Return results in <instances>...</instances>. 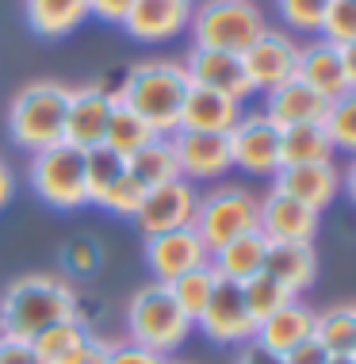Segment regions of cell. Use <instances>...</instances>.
Listing matches in <instances>:
<instances>
[{
    "label": "cell",
    "instance_id": "obj_8",
    "mask_svg": "<svg viewBox=\"0 0 356 364\" xmlns=\"http://www.w3.org/2000/svg\"><path fill=\"white\" fill-rule=\"evenodd\" d=\"M230 161L237 169L253 173V176H276L280 173V127L269 115H242L230 134Z\"/></svg>",
    "mask_w": 356,
    "mask_h": 364
},
{
    "label": "cell",
    "instance_id": "obj_34",
    "mask_svg": "<svg viewBox=\"0 0 356 364\" xmlns=\"http://www.w3.org/2000/svg\"><path fill=\"white\" fill-rule=\"evenodd\" d=\"M242 295H245V307H249L253 322L269 318L272 311H280L284 303H291V299H295L288 288H280V284H276L272 277H264V272H257V277L242 280Z\"/></svg>",
    "mask_w": 356,
    "mask_h": 364
},
{
    "label": "cell",
    "instance_id": "obj_25",
    "mask_svg": "<svg viewBox=\"0 0 356 364\" xmlns=\"http://www.w3.org/2000/svg\"><path fill=\"white\" fill-rule=\"evenodd\" d=\"M264 242L261 238V230H249V234H242V238H234V242H226L222 250H215L211 253V269H215V277H222V280H249L261 272V261H264Z\"/></svg>",
    "mask_w": 356,
    "mask_h": 364
},
{
    "label": "cell",
    "instance_id": "obj_27",
    "mask_svg": "<svg viewBox=\"0 0 356 364\" xmlns=\"http://www.w3.org/2000/svg\"><path fill=\"white\" fill-rule=\"evenodd\" d=\"M333 142L322 123H295L280 131V165H314L333 161Z\"/></svg>",
    "mask_w": 356,
    "mask_h": 364
},
{
    "label": "cell",
    "instance_id": "obj_24",
    "mask_svg": "<svg viewBox=\"0 0 356 364\" xmlns=\"http://www.w3.org/2000/svg\"><path fill=\"white\" fill-rule=\"evenodd\" d=\"M88 338H92L88 326L73 314V318H62V322H54V326L38 330L31 338V349H35L38 364H73L77 357H81Z\"/></svg>",
    "mask_w": 356,
    "mask_h": 364
},
{
    "label": "cell",
    "instance_id": "obj_14",
    "mask_svg": "<svg viewBox=\"0 0 356 364\" xmlns=\"http://www.w3.org/2000/svg\"><path fill=\"white\" fill-rule=\"evenodd\" d=\"M211 261L207 245L200 242V234L192 226H180V230H165L146 238V269L153 272L157 284H169L188 269H200V264Z\"/></svg>",
    "mask_w": 356,
    "mask_h": 364
},
{
    "label": "cell",
    "instance_id": "obj_23",
    "mask_svg": "<svg viewBox=\"0 0 356 364\" xmlns=\"http://www.w3.org/2000/svg\"><path fill=\"white\" fill-rule=\"evenodd\" d=\"M242 119V104L222 92L192 85L180 107V127L184 131H211V134H230V127Z\"/></svg>",
    "mask_w": 356,
    "mask_h": 364
},
{
    "label": "cell",
    "instance_id": "obj_40",
    "mask_svg": "<svg viewBox=\"0 0 356 364\" xmlns=\"http://www.w3.org/2000/svg\"><path fill=\"white\" fill-rule=\"evenodd\" d=\"M325 360H330V353H325L314 338H306L295 349L284 353V364H325Z\"/></svg>",
    "mask_w": 356,
    "mask_h": 364
},
{
    "label": "cell",
    "instance_id": "obj_33",
    "mask_svg": "<svg viewBox=\"0 0 356 364\" xmlns=\"http://www.w3.org/2000/svg\"><path fill=\"white\" fill-rule=\"evenodd\" d=\"M322 127H325V134H330L333 150L356 154V88H345L341 96H333V100L325 104Z\"/></svg>",
    "mask_w": 356,
    "mask_h": 364
},
{
    "label": "cell",
    "instance_id": "obj_18",
    "mask_svg": "<svg viewBox=\"0 0 356 364\" xmlns=\"http://www.w3.org/2000/svg\"><path fill=\"white\" fill-rule=\"evenodd\" d=\"M261 272L272 277L280 288H288L295 299L318 280V253L314 242H269L264 245V261Z\"/></svg>",
    "mask_w": 356,
    "mask_h": 364
},
{
    "label": "cell",
    "instance_id": "obj_45",
    "mask_svg": "<svg viewBox=\"0 0 356 364\" xmlns=\"http://www.w3.org/2000/svg\"><path fill=\"white\" fill-rule=\"evenodd\" d=\"M12 196H16V176H12V165L0 157V211L12 203Z\"/></svg>",
    "mask_w": 356,
    "mask_h": 364
},
{
    "label": "cell",
    "instance_id": "obj_15",
    "mask_svg": "<svg viewBox=\"0 0 356 364\" xmlns=\"http://www.w3.org/2000/svg\"><path fill=\"white\" fill-rule=\"evenodd\" d=\"M115 107V92H107L100 85L88 88H69V112H65V142L77 150H92L104 146L107 119Z\"/></svg>",
    "mask_w": 356,
    "mask_h": 364
},
{
    "label": "cell",
    "instance_id": "obj_20",
    "mask_svg": "<svg viewBox=\"0 0 356 364\" xmlns=\"http://www.w3.org/2000/svg\"><path fill=\"white\" fill-rule=\"evenodd\" d=\"M311 333H314V311L306 307V303L291 299V303H284L280 311H272L269 318L257 322L253 341H257L261 349L276 353V357H284V353L295 349L299 341H306Z\"/></svg>",
    "mask_w": 356,
    "mask_h": 364
},
{
    "label": "cell",
    "instance_id": "obj_43",
    "mask_svg": "<svg viewBox=\"0 0 356 364\" xmlns=\"http://www.w3.org/2000/svg\"><path fill=\"white\" fill-rule=\"evenodd\" d=\"M234 364H284V357H276V353L261 349L257 341H245V349L237 353V360H234Z\"/></svg>",
    "mask_w": 356,
    "mask_h": 364
},
{
    "label": "cell",
    "instance_id": "obj_30",
    "mask_svg": "<svg viewBox=\"0 0 356 364\" xmlns=\"http://www.w3.org/2000/svg\"><path fill=\"white\" fill-rule=\"evenodd\" d=\"M153 139H157L153 127L146 123L142 115H134L126 104H119V100H115L112 119H107V134H104V146H107V150L131 157L134 150H142V146H146V142H153Z\"/></svg>",
    "mask_w": 356,
    "mask_h": 364
},
{
    "label": "cell",
    "instance_id": "obj_44",
    "mask_svg": "<svg viewBox=\"0 0 356 364\" xmlns=\"http://www.w3.org/2000/svg\"><path fill=\"white\" fill-rule=\"evenodd\" d=\"M107 341H100V338H88L85 341V349H81V357H77L73 364H107Z\"/></svg>",
    "mask_w": 356,
    "mask_h": 364
},
{
    "label": "cell",
    "instance_id": "obj_28",
    "mask_svg": "<svg viewBox=\"0 0 356 364\" xmlns=\"http://www.w3.org/2000/svg\"><path fill=\"white\" fill-rule=\"evenodd\" d=\"M126 173L134 176L142 188H157V184L180 181V165H176V154L165 134H157L153 142H146L142 150H134L126 157Z\"/></svg>",
    "mask_w": 356,
    "mask_h": 364
},
{
    "label": "cell",
    "instance_id": "obj_47",
    "mask_svg": "<svg viewBox=\"0 0 356 364\" xmlns=\"http://www.w3.org/2000/svg\"><path fill=\"white\" fill-rule=\"evenodd\" d=\"M341 188L349 192V200H352V208H356V157L349 161V169L341 173Z\"/></svg>",
    "mask_w": 356,
    "mask_h": 364
},
{
    "label": "cell",
    "instance_id": "obj_12",
    "mask_svg": "<svg viewBox=\"0 0 356 364\" xmlns=\"http://www.w3.org/2000/svg\"><path fill=\"white\" fill-rule=\"evenodd\" d=\"M322 215L299 203L295 196L272 188L264 200H257V230L264 242H314Z\"/></svg>",
    "mask_w": 356,
    "mask_h": 364
},
{
    "label": "cell",
    "instance_id": "obj_13",
    "mask_svg": "<svg viewBox=\"0 0 356 364\" xmlns=\"http://www.w3.org/2000/svg\"><path fill=\"white\" fill-rule=\"evenodd\" d=\"M295 62H299V43H295L288 31H272V27H264V35L242 54V65H245V73H249L253 92L257 88L269 92V88L291 81Z\"/></svg>",
    "mask_w": 356,
    "mask_h": 364
},
{
    "label": "cell",
    "instance_id": "obj_3",
    "mask_svg": "<svg viewBox=\"0 0 356 364\" xmlns=\"http://www.w3.org/2000/svg\"><path fill=\"white\" fill-rule=\"evenodd\" d=\"M65 112H69V88L58 81H35L19 88L8 104V134L19 150H50L65 142Z\"/></svg>",
    "mask_w": 356,
    "mask_h": 364
},
{
    "label": "cell",
    "instance_id": "obj_36",
    "mask_svg": "<svg viewBox=\"0 0 356 364\" xmlns=\"http://www.w3.org/2000/svg\"><path fill=\"white\" fill-rule=\"evenodd\" d=\"M284 23L295 27V31H322V19L330 0H276Z\"/></svg>",
    "mask_w": 356,
    "mask_h": 364
},
{
    "label": "cell",
    "instance_id": "obj_7",
    "mask_svg": "<svg viewBox=\"0 0 356 364\" xmlns=\"http://www.w3.org/2000/svg\"><path fill=\"white\" fill-rule=\"evenodd\" d=\"M31 188L43 203H50L58 211L85 208V150L69 142H58L50 150H38L31 157Z\"/></svg>",
    "mask_w": 356,
    "mask_h": 364
},
{
    "label": "cell",
    "instance_id": "obj_31",
    "mask_svg": "<svg viewBox=\"0 0 356 364\" xmlns=\"http://www.w3.org/2000/svg\"><path fill=\"white\" fill-rule=\"evenodd\" d=\"M123 173H126V157L123 154L107 150V146H92V150H85V196H88V203L100 208L104 196L112 192V184Z\"/></svg>",
    "mask_w": 356,
    "mask_h": 364
},
{
    "label": "cell",
    "instance_id": "obj_48",
    "mask_svg": "<svg viewBox=\"0 0 356 364\" xmlns=\"http://www.w3.org/2000/svg\"><path fill=\"white\" fill-rule=\"evenodd\" d=\"M325 364H356V357H330Z\"/></svg>",
    "mask_w": 356,
    "mask_h": 364
},
{
    "label": "cell",
    "instance_id": "obj_21",
    "mask_svg": "<svg viewBox=\"0 0 356 364\" xmlns=\"http://www.w3.org/2000/svg\"><path fill=\"white\" fill-rule=\"evenodd\" d=\"M295 77L311 85L318 96L333 100L345 92V70H341V46L330 38H314V43L299 46V62H295Z\"/></svg>",
    "mask_w": 356,
    "mask_h": 364
},
{
    "label": "cell",
    "instance_id": "obj_32",
    "mask_svg": "<svg viewBox=\"0 0 356 364\" xmlns=\"http://www.w3.org/2000/svg\"><path fill=\"white\" fill-rule=\"evenodd\" d=\"M215 284H219V277H215V269H211V261L200 264V269H188L180 272L176 280H169L165 288L173 291V299L180 303V311L188 314V318H200L203 307H207V299H211V291H215Z\"/></svg>",
    "mask_w": 356,
    "mask_h": 364
},
{
    "label": "cell",
    "instance_id": "obj_4",
    "mask_svg": "<svg viewBox=\"0 0 356 364\" xmlns=\"http://www.w3.org/2000/svg\"><path fill=\"white\" fill-rule=\"evenodd\" d=\"M195 322L180 311V303L173 299V291L165 284H146V288L134 291L131 307H126V330H131V341L150 353H173L188 341Z\"/></svg>",
    "mask_w": 356,
    "mask_h": 364
},
{
    "label": "cell",
    "instance_id": "obj_9",
    "mask_svg": "<svg viewBox=\"0 0 356 364\" xmlns=\"http://www.w3.org/2000/svg\"><path fill=\"white\" fill-rule=\"evenodd\" d=\"M195 326H200L211 341H219V346H245V341H253L257 322H253L249 307H245L242 284L219 277L203 314L195 318Z\"/></svg>",
    "mask_w": 356,
    "mask_h": 364
},
{
    "label": "cell",
    "instance_id": "obj_37",
    "mask_svg": "<svg viewBox=\"0 0 356 364\" xmlns=\"http://www.w3.org/2000/svg\"><path fill=\"white\" fill-rule=\"evenodd\" d=\"M142 192H146L142 184H138L131 173H123V176H119V181L112 184V192L104 196L100 208L112 211V215H119V219H131V215L138 211V203H142Z\"/></svg>",
    "mask_w": 356,
    "mask_h": 364
},
{
    "label": "cell",
    "instance_id": "obj_41",
    "mask_svg": "<svg viewBox=\"0 0 356 364\" xmlns=\"http://www.w3.org/2000/svg\"><path fill=\"white\" fill-rule=\"evenodd\" d=\"M0 364H38L31 341H16V338H0Z\"/></svg>",
    "mask_w": 356,
    "mask_h": 364
},
{
    "label": "cell",
    "instance_id": "obj_29",
    "mask_svg": "<svg viewBox=\"0 0 356 364\" xmlns=\"http://www.w3.org/2000/svg\"><path fill=\"white\" fill-rule=\"evenodd\" d=\"M311 338L330 357H356V314H352V307H325L322 314H314Z\"/></svg>",
    "mask_w": 356,
    "mask_h": 364
},
{
    "label": "cell",
    "instance_id": "obj_46",
    "mask_svg": "<svg viewBox=\"0 0 356 364\" xmlns=\"http://www.w3.org/2000/svg\"><path fill=\"white\" fill-rule=\"evenodd\" d=\"M341 70H345V88H356V43L341 46Z\"/></svg>",
    "mask_w": 356,
    "mask_h": 364
},
{
    "label": "cell",
    "instance_id": "obj_5",
    "mask_svg": "<svg viewBox=\"0 0 356 364\" xmlns=\"http://www.w3.org/2000/svg\"><path fill=\"white\" fill-rule=\"evenodd\" d=\"M192 46H207V50H226V54H245L257 38L264 35V12L253 0H203L192 8Z\"/></svg>",
    "mask_w": 356,
    "mask_h": 364
},
{
    "label": "cell",
    "instance_id": "obj_39",
    "mask_svg": "<svg viewBox=\"0 0 356 364\" xmlns=\"http://www.w3.org/2000/svg\"><path fill=\"white\" fill-rule=\"evenodd\" d=\"M107 364H165L161 353H150L134 341H123V346H112L107 349Z\"/></svg>",
    "mask_w": 356,
    "mask_h": 364
},
{
    "label": "cell",
    "instance_id": "obj_49",
    "mask_svg": "<svg viewBox=\"0 0 356 364\" xmlns=\"http://www.w3.org/2000/svg\"><path fill=\"white\" fill-rule=\"evenodd\" d=\"M352 314H356V307H352Z\"/></svg>",
    "mask_w": 356,
    "mask_h": 364
},
{
    "label": "cell",
    "instance_id": "obj_10",
    "mask_svg": "<svg viewBox=\"0 0 356 364\" xmlns=\"http://www.w3.org/2000/svg\"><path fill=\"white\" fill-rule=\"evenodd\" d=\"M195 203H200V196H195L192 181H169V184H157V188H146L131 219L146 238H153V234L192 226Z\"/></svg>",
    "mask_w": 356,
    "mask_h": 364
},
{
    "label": "cell",
    "instance_id": "obj_1",
    "mask_svg": "<svg viewBox=\"0 0 356 364\" xmlns=\"http://www.w3.org/2000/svg\"><path fill=\"white\" fill-rule=\"evenodd\" d=\"M77 314V295L62 277H46V272H31L19 277L0 295V338L31 341L38 330L54 326L62 318Z\"/></svg>",
    "mask_w": 356,
    "mask_h": 364
},
{
    "label": "cell",
    "instance_id": "obj_50",
    "mask_svg": "<svg viewBox=\"0 0 356 364\" xmlns=\"http://www.w3.org/2000/svg\"><path fill=\"white\" fill-rule=\"evenodd\" d=\"M165 364H169V360H165Z\"/></svg>",
    "mask_w": 356,
    "mask_h": 364
},
{
    "label": "cell",
    "instance_id": "obj_35",
    "mask_svg": "<svg viewBox=\"0 0 356 364\" xmlns=\"http://www.w3.org/2000/svg\"><path fill=\"white\" fill-rule=\"evenodd\" d=\"M322 38H330L338 46L356 43V0H330L322 19Z\"/></svg>",
    "mask_w": 356,
    "mask_h": 364
},
{
    "label": "cell",
    "instance_id": "obj_11",
    "mask_svg": "<svg viewBox=\"0 0 356 364\" xmlns=\"http://www.w3.org/2000/svg\"><path fill=\"white\" fill-rule=\"evenodd\" d=\"M169 146L176 154V165H180V181H219V176H226L234 169L226 134L176 127L169 134Z\"/></svg>",
    "mask_w": 356,
    "mask_h": 364
},
{
    "label": "cell",
    "instance_id": "obj_38",
    "mask_svg": "<svg viewBox=\"0 0 356 364\" xmlns=\"http://www.w3.org/2000/svg\"><path fill=\"white\" fill-rule=\"evenodd\" d=\"M96 264H100V250H96L92 238H73L62 250V269L73 272V277H92Z\"/></svg>",
    "mask_w": 356,
    "mask_h": 364
},
{
    "label": "cell",
    "instance_id": "obj_2",
    "mask_svg": "<svg viewBox=\"0 0 356 364\" xmlns=\"http://www.w3.org/2000/svg\"><path fill=\"white\" fill-rule=\"evenodd\" d=\"M192 81L184 65L176 62H142L123 77V88L115 92L119 104H126L134 115H142L157 134H169L180 127V107Z\"/></svg>",
    "mask_w": 356,
    "mask_h": 364
},
{
    "label": "cell",
    "instance_id": "obj_17",
    "mask_svg": "<svg viewBox=\"0 0 356 364\" xmlns=\"http://www.w3.org/2000/svg\"><path fill=\"white\" fill-rule=\"evenodd\" d=\"M192 0H134L123 27L138 43H165V38L180 35L192 19Z\"/></svg>",
    "mask_w": 356,
    "mask_h": 364
},
{
    "label": "cell",
    "instance_id": "obj_16",
    "mask_svg": "<svg viewBox=\"0 0 356 364\" xmlns=\"http://www.w3.org/2000/svg\"><path fill=\"white\" fill-rule=\"evenodd\" d=\"M184 73L192 85L200 88H211V92H222L230 100H249L253 96V85H249V73L242 65V54H226V50H207V46H192L184 62Z\"/></svg>",
    "mask_w": 356,
    "mask_h": 364
},
{
    "label": "cell",
    "instance_id": "obj_26",
    "mask_svg": "<svg viewBox=\"0 0 356 364\" xmlns=\"http://www.w3.org/2000/svg\"><path fill=\"white\" fill-rule=\"evenodd\" d=\"M23 16L35 35L58 38V35H69L73 27L85 23L88 0H23Z\"/></svg>",
    "mask_w": 356,
    "mask_h": 364
},
{
    "label": "cell",
    "instance_id": "obj_19",
    "mask_svg": "<svg viewBox=\"0 0 356 364\" xmlns=\"http://www.w3.org/2000/svg\"><path fill=\"white\" fill-rule=\"evenodd\" d=\"M276 188L295 196L311 211H325L341 192V173L333 169V161H314V165H280V173L272 176Z\"/></svg>",
    "mask_w": 356,
    "mask_h": 364
},
{
    "label": "cell",
    "instance_id": "obj_6",
    "mask_svg": "<svg viewBox=\"0 0 356 364\" xmlns=\"http://www.w3.org/2000/svg\"><path fill=\"white\" fill-rule=\"evenodd\" d=\"M192 230L200 234V242L207 245V253L222 250L226 242L242 238V234L257 230V196L237 188V184H226V188L207 192L200 203H195V219Z\"/></svg>",
    "mask_w": 356,
    "mask_h": 364
},
{
    "label": "cell",
    "instance_id": "obj_22",
    "mask_svg": "<svg viewBox=\"0 0 356 364\" xmlns=\"http://www.w3.org/2000/svg\"><path fill=\"white\" fill-rule=\"evenodd\" d=\"M325 96H318L311 85H303L299 77H291V81L269 88V100H264V115L280 127H295V123H322L325 115Z\"/></svg>",
    "mask_w": 356,
    "mask_h": 364
},
{
    "label": "cell",
    "instance_id": "obj_42",
    "mask_svg": "<svg viewBox=\"0 0 356 364\" xmlns=\"http://www.w3.org/2000/svg\"><path fill=\"white\" fill-rule=\"evenodd\" d=\"M134 0H88V16H100L104 23H123Z\"/></svg>",
    "mask_w": 356,
    "mask_h": 364
}]
</instances>
